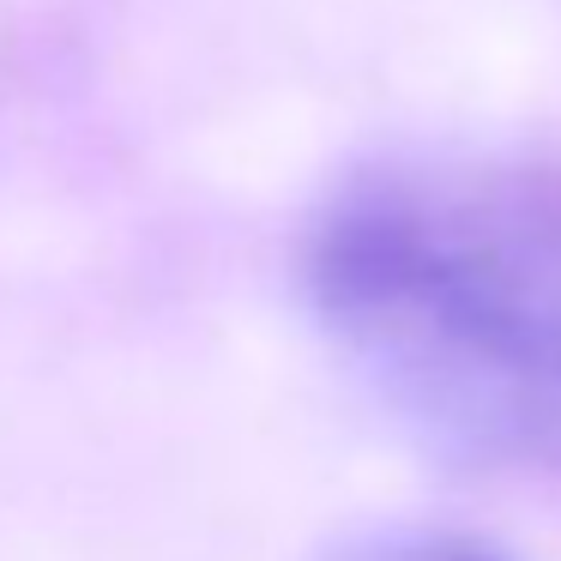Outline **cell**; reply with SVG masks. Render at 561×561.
<instances>
[{
  "label": "cell",
  "mask_w": 561,
  "mask_h": 561,
  "mask_svg": "<svg viewBox=\"0 0 561 561\" xmlns=\"http://www.w3.org/2000/svg\"><path fill=\"white\" fill-rule=\"evenodd\" d=\"M308 290L351 368L459 459H561V170L392 163L308 242Z\"/></svg>",
  "instance_id": "1"
},
{
  "label": "cell",
  "mask_w": 561,
  "mask_h": 561,
  "mask_svg": "<svg viewBox=\"0 0 561 561\" xmlns=\"http://www.w3.org/2000/svg\"><path fill=\"white\" fill-rule=\"evenodd\" d=\"M332 561H513L507 549L483 543L471 531H440V525H387L363 531L339 549Z\"/></svg>",
  "instance_id": "2"
}]
</instances>
